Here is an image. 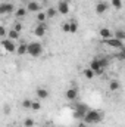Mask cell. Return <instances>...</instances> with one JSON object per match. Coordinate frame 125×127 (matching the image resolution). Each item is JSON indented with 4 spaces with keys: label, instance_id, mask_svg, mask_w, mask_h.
<instances>
[{
    "label": "cell",
    "instance_id": "6da1fadb",
    "mask_svg": "<svg viewBox=\"0 0 125 127\" xmlns=\"http://www.w3.org/2000/svg\"><path fill=\"white\" fill-rule=\"evenodd\" d=\"M102 118H103V114H102L100 111H97V109H88V111L84 114V117H83L84 123H90V124H97V123H100Z\"/></svg>",
    "mask_w": 125,
    "mask_h": 127
},
{
    "label": "cell",
    "instance_id": "7a4b0ae2",
    "mask_svg": "<svg viewBox=\"0 0 125 127\" xmlns=\"http://www.w3.org/2000/svg\"><path fill=\"white\" fill-rule=\"evenodd\" d=\"M27 53H30L32 58H38L43 53V46L38 41H32V43H27Z\"/></svg>",
    "mask_w": 125,
    "mask_h": 127
},
{
    "label": "cell",
    "instance_id": "3957f363",
    "mask_svg": "<svg viewBox=\"0 0 125 127\" xmlns=\"http://www.w3.org/2000/svg\"><path fill=\"white\" fill-rule=\"evenodd\" d=\"M103 41H104L106 46H109V47H112V49H124V41H121V40H118V38H115V37L106 38V40H103Z\"/></svg>",
    "mask_w": 125,
    "mask_h": 127
},
{
    "label": "cell",
    "instance_id": "277c9868",
    "mask_svg": "<svg viewBox=\"0 0 125 127\" xmlns=\"http://www.w3.org/2000/svg\"><path fill=\"white\" fill-rule=\"evenodd\" d=\"M1 47H3L7 53H15V52H16V44H15L12 40H9V38L1 40Z\"/></svg>",
    "mask_w": 125,
    "mask_h": 127
},
{
    "label": "cell",
    "instance_id": "5b68a950",
    "mask_svg": "<svg viewBox=\"0 0 125 127\" xmlns=\"http://www.w3.org/2000/svg\"><path fill=\"white\" fill-rule=\"evenodd\" d=\"M46 31H47V25H46V22H38L37 25H35V28H34V35L35 37H44L46 35Z\"/></svg>",
    "mask_w": 125,
    "mask_h": 127
},
{
    "label": "cell",
    "instance_id": "8992f818",
    "mask_svg": "<svg viewBox=\"0 0 125 127\" xmlns=\"http://www.w3.org/2000/svg\"><path fill=\"white\" fill-rule=\"evenodd\" d=\"M12 12H15V4H12V3H0V15H9V13H12Z\"/></svg>",
    "mask_w": 125,
    "mask_h": 127
},
{
    "label": "cell",
    "instance_id": "52a82bcc",
    "mask_svg": "<svg viewBox=\"0 0 125 127\" xmlns=\"http://www.w3.org/2000/svg\"><path fill=\"white\" fill-rule=\"evenodd\" d=\"M56 10H58V13H61V15H68V13H69V3H68V0H61V1L58 3Z\"/></svg>",
    "mask_w": 125,
    "mask_h": 127
},
{
    "label": "cell",
    "instance_id": "ba28073f",
    "mask_svg": "<svg viewBox=\"0 0 125 127\" xmlns=\"http://www.w3.org/2000/svg\"><path fill=\"white\" fill-rule=\"evenodd\" d=\"M88 109H90V108H88L85 103H77V106H75V117H77V118H83L84 114H85Z\"/></svg>",
    "mask_w": 125,
    "mask_h": 127
},
{
    "label": "cell",
    "instance_id": "9c48e42d",
    "mask_svg": "<svg viewBox=\"0 0 125 127\" xmlns=\"http://www.w3.org/2000/svg\"><path fill=\"white\" fill-rule=\"evenodd\" d=\"M65 97H66V100H75L77 97H78V89L77 87H69L66 92H65Z\"/></svg>",
    "mask_w": 125,
    "mask_h": 127
},
{
    "label": "cell",
    "instance_id": "30bf717a",
    "mask_svg": "<svg viewBox=\"0 0 125 127\" xmlns=\"http://www.w3.org/2000/svg\"><path fill=\"white\" fill-rule=\"evenodd\" d=\"M90 69H93L94 74H97V75H100V74H103V68L99 65V61H97V58H94V59H91L90 61Z\"/></svg>",
    "mask_w": 125,
    "mask_h": 127
},
{
    "label": "cell",
    "instance_id": "8fae6325",
    "mask_svg": "<svg viewBox=\"0 0 125 127\" xmlns=\"http://www.w3.org/2000/svg\"><path fill=\"white\" fill-rule=\"evenodd\" d=\"M107 9H109V3H106V1H99L96 4V13L97 15H103Z\"/></svg>",
    "mask_w": 125,
    "mask_h": 127
},
{
    "label": "cell",
    "instance_id": "7c38bea8",
    "mask_svg": "<svg viewBox=\"0 0 125 127\" xmlns=\"http://www.w3.org/2000/svg\"><path fill=\"white\" fill-rule=\"evenodd\" d=\"M35 95H37V99H38V100H44V99L49 97V90H47L46 87H38V89L35 90Z\"/></svg>",
    "mask_w": 125,
    "mask_h": 127
},
{
    "label": "cell",
    "instance_id": "4fadbf2b",
    "mask_svg": "<svg viewBox=\"0 0 125 127\" xmlns=\"http://www.w3.org/2000/svg\"><path fill=\"white\" fill-rule=\"evenodd\" d=\"M41 10V4L38 3V1H30L28 4H27V12H40Z\"/></svg>",
    "mask_w": 125,
    "mask_h": 127
},
{
    "label": "cell",
    "instance_id": "5bb4252c",
    "mask_svg": "<svg viewBox=\"0 0 125 127\" xmlns=\"http://www.w3.org/2000/svg\"><path fill=\"white\" fill-rule=\"evenodd\" d=\"M99 34H100V37H102L103 40H106V38H110V37L113 35V34H112V31H110L107 27H103V28H100Z\"/></svg>",
    "mask_w": 125,
    "mask_h": 127
},
{
    "label": "cell",
    "instance_id": "9a60e30c",
    "mask_svg": "<svg viewBox=\"0 0 125 127\" xmlns=\"http://www.w3.org/2000/svg\"><path fill=\"white\" fill-rule=\"evenodd\" d=\"M19 34H21V32H18V31H15V30L10 28V30L7 31V35H6V37L13 41V40H19Z\"/></svg>",
    "mask_w": 125,
    "mask_h": 127
},
{
    "label": "cell",
    "instance_id": "2e32d148",
    "mask_svg": "<svg viewBox=\"0 0 125 127\" xmlns=\"http://www.w3.org/2000/svg\"><path fill=\"white\" fill-rule=\"evenodd\" d=\"M119 87H121V83L118 80H112L109 83V90L110 92H116V90H119Z\"/></svg>",
    "mask_w": 125,
    "mask_h": 127
},
{
    "label": "cell",
    "instance_id": "e0dca14e",
    "mask_svg": "<svg viewBox=\"0 0 125 127\" xmlns=\"http://www.w3.org/2000/svg\"><path fill=\"white\" fill-rule=\"evenodd\" d=\"M15 16H16V18H24V16H27V9H25V7H18V9H15Z\"/></svg>",
    "mask_w": 125,
    "mask_h": 127
},
{
    "label": "cell",
    "instance_id": "ac0fdd59",
    "mask_svg": "<svg viewBox=\"0 0 125 127\" xmlns=\"http://www.w3.org/2000/svg\"><path fill=\"white\" fill-rule=\"evenodd\" d=\"M16 53L21 55V56L25 55V53H27V43H21V44L16 47Z\"/></svg>",
    "mask_w": 125,
    "mask_h": 127
},
{
    "label": "cell",
    "instance_id": "d6986e66",
    "mask_svg": "<svg viewBox=\"0 0 125 127\" xmlns=\"http://www.w3.org/2000/svg\"><path fill=\"white\" fill-rule=\"evenodd\" d=\"M112 37H115V38H118V40L124 41V40H125V31L119 28V30H116V31H115V34H113Z\"/></svg>",
    "mask_w": 125,
    "mask_h": 127
},
{
    "label": "cell",
    "instance_id": "ffe728a7",
    "mask_svg": "<svg viewBox=\"0 0 125 127\" xmlns=\"http://www.w3.org/2000/svg\"><path fill=\"white\" fill-rule=\"evenodd\" d=\"M37 22H46V19H47V16H46V12L44 10H40V12H37Z\"/></svg>",
    "mask_w": 125,
    "mask_h": 127
},
{
    "label": "cell",
    "instance_id": "44dd1931",
    "mask_svg": "<svg viewBox=\"0 0 125 127\" xmlns=\"http://www.w3.org/2000/svg\"><path fill=\"white\" fill-rule=\"evenodd\" d=\"M56 15H58V10H56L55 7H49V9L46 10V16H47V18H55Z\"/></svg>",
    "mask_w": 125,
    "mask_h": 127
},
{
    "label": "cell",
    "instance_id": "7402d4cb",
    "mask_svg": "<svg viewBox=\"0 0 125 127\" xmlns=\"http://www.w3.org/2000/svg\"><path fill=\"white\" fill-rule=\"evenodd\" d=\"M77 31H78V22H77V21H72V22H69V32L75 34Z\"/></svg>",
    "mask_w": 125,
    "mask_h": 127
},
{
    "label": "cell",
    "instance_id": "603a6c76",
    "mask_svg": "<svg viewBox=\"0 0 125 127\" xmlns=\"http://www.w3.org/2000/svg\"><path fill=\"white\" fill-rule=\"evenodd\" d=\"M94 75H96V74H94L93 69H90V68H85V69H84V77H85V78L91 80V78H94Z\"/></svg>",
    "mask_w": 125,
    "mask_h": 127
},
{
    "label": "cell",
    "instance_id": "cb8c5ba5",
    "mask_svg": "<svg viewBox=\"0 0 125 127\" xmlns=\"http://www.w3.org/2000/svg\"><path fill=\"white\" fill-rule=\"evenodd\" d=\"M97 61H99V65L104 69L106 66H109V59L107 58H97Z\"/></svg>",
    "mask_w": 125,
    "mask_h": 127
},
{
    "label": "cell",
    "instance_id": "d4e9b609",
    "mask_svg": "<svg viewBox=\"0 0 125 127\" xmlns=\"http://www.w3.org/2000/svg\"><path fill=\"white\" fill-rule=\"evenodd\" d=\"M40 108H41V103L38 102V100H32L31 102V111H40Z\"/></svg>",
    "mask_w": 125,
    "mask_h": 127
},
{
    "label": "cell",
    "instance_id": "484cf974",
    "mask_svg": "<svg viewBox=\"0 0 125 127\" xmlns=\"http://www.w3.org/2000/svg\"><path fill=\"white\" fill-rule=\"evenodd\" d=\"M31 102H32V99H28V97H25V99L22 100V106H24L25 109H30V108H31Z\"/></svg>",
    "mask_w": 125,
    "mask_h": 127
},
{
    "label": "cell",
    "instance_id": "4316f807",
    "mask_svg": "<svg viewBox=\"0 0 125 127\" xmlns=\"http://www.w3.org/2000/svg\"><path fill=\"white\" fill-rule=\"evenodd\" d=\"M110 4H112L115 9H121V7H122V0H112Z\"/></svg>",
    "mask_w": 125,
    "mask_h": 127
},
{
    "label": "cell",
    "instance_id": "83f0119b",
    "mask_svg": "<svg viewBox=\"0 0 125 127\" xmlns=\"http://www.w3.org/2000/svg\"><path fill=\"white\" fill-rule=\"evenodd\" d=\"M22 28H24V27H22V24H21V22H15V24H13V27H12V30H15V31H18V32L22 31Z\"/></svg>",
    "mask_w": 125,
    "mask_h": 127
},
{
    "label": "cell",
    "instance_id": "f1b7e54d",
    "mask_svg": "<svg viewBox=\"0 0 125 127\" xmlns=\"http://www.w3.org/2000/svg\"><path fill=\"white\" fill-rule=\"evenodd\" d=\"M24 126H25V127H32V126H34V120H32V118H25Z\"/></svg>",
    "mask_w": 125,
    "mask_h": 127
},
{
    "label": "cell",
    "instance_id": "f546056e",
    "mask_svg": "<svg viewBox=\"0 0 125 127\" xmlns=\"http://www.w3.org/2000/svg\"><path fill=\"white\" fill-rule=\"evenodd\" d=\"M7 35V28L4 25H0V37H6Z\"/></svg>",
    "mask_w": 125,
    "mask_h": 127
},
{
    "label": "cell",
    "instance_id": "4dcf8cb0",
    "mask_svg": "<svg viewBox=\"0 0 125 127\" xmlns=\"http://www.w3.org/2000/svg\"><path fill=\"white\" fill-rule=\"evenodd\" d=\"M62 30L65 32H69V22H65V24H62Z\"/></svg>",
    "mask_w": 125,
    "mask_h": 127
},
{
    "label": "cell",
    "instance_id": "1f68e13d",
    "mask_svg": "<svg viewBox=\"0 0 125 127\" xmlns=\"http://www.w3.org/2000/svg\"><path fill=\"white\" fill-rule=\"evenodd\" d=\"M118 58H119V59H121V61H124V59H125V52H121V53H119V56H118Z\"/></svg>",
    "mask_w": 125,
    "mask_h": 127
},
{
    "label": "cell",
    "instance_id": "d6a6232c",
    "mask_svg": "<svg viewBox=\"0 0 125 127\" xmlns=\"http://www.w3.org/2000/svg\"><path fill=\"white\" fill-rule=\"evenodd\" d=\"M4 112H6V114H9V112H10V108H9V106H6V108H4Z\"/></svg>",
    "mask_w": 125,
    "mask_h": 127
},
{
    "label": "cell",
    "instance_id": "836d02e7",
    "mask_svg": "<svg viewBox=\"0 0 125 127\" xmlns=\"http://www.w3.org/2000/svg\"><path fill=\"white\" fill-rule=\"evenodd\" d=\"M78 127H90V126H85V123H80V124H78Z\"/></svg>",
    "mask_w": 125,
    "mask_h": 127
},
{
    "label": "cell",
    "instance_id": "e575fe53",
    "mask_svg": "<svg viewBox=\"0 0 125 127\" xmlns=\"http://www.w3.org/2000/svg\"><path fill=\"white\" fill-rule=\"evenodd\" d=\"M19 1H25V0H19Z\"/></svg>",
    "mask_w": 125,
    "mask_h": 127
},
{
    "label": "cell",
    "instance_id": "d590c367",
    "mask_svg": "<svg viewBox=\"0 0 125 127\" xmlns=\"http://www.w3.org/2000/svg\"><path fill=\"white\" fill-rule=\"evenodd\" d=\"M18 127H19V126H18Z\"/></svg>",
    "mask_w": 125,
    "mask_h": 127
}]
</instances>
